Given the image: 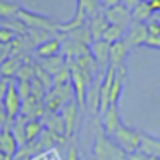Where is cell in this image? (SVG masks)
I'll return each instance as SVG.
<instances>
[{"label": "cell", "mask_w": 160, "mask_h": 160, "mask_svg": "<svg viewBox=\"0 0 160 160\" xmlns=\"http://www.w3.org/2000/svg\"><path fill=\"white\" fill-rule=\"evenodd\" d=\"M11 126H12V121L9 119L7 112H5L4 103L0 102V131H7V129H11Z\"/></svg>", "instance_id": "cell-32"}, {"label": "cell", "mask_w": 160, "mask_h": 160, "mask_svg": "<svg viewBox=\"0 0 160 160\" xmlns=\"http://www.w3.org/2000/svg\"><path fill=\"white\" fill-rule=\"evenodd\" d=\"M153 14H155V12L152 11L150 4H148V2H145V0H143V2H139V4L131 11L132 22H145V24H146V22L153 18Z\"/></svg>", "instance_id": "cell-21"}, {"label": "cell", "mask_w": 160, "mask_h": 160, "mask_svg": "<svg viewBox=\"0 0 160 160\" xmlns=\"http://www.w3.org/2000/svg\"><path fill=\"white\" fill-rule=\"evenodd\" d=\"M0 160H14V158H11V157H7L5 153H2V152H0Z\"/></svg>", "instance_id": "cell-42"}, {"label": "cell", "mask_w": 160, "mask_h": 160, "mask_svg": "<svg viewBox=\"0 0 160 160\" xmlns=\"http://www.w3.org/2000/svg\"><path fill=\"white\" fill-rule=\"evenodd\" d=\"M12 55V48L11 45H0V66Z\"/></svg>", "instance_id": "cell-38"}, {"label": "cell", "mask_w": 160, "mask_h": 160, "mask_svg": "<svg viewBox=\"0 0 160 160\" xmlns=\"http://www.w3.org/2000/svg\"><path fill=\"white\" fill-rule=\"evenodd\" d=\"M35 67H36V64L33 60H29V57H24V62H22L16 79L18 81H31L35 78Z\"/></svg>", "instance_id": "cell-26"}, {"label": "cell", "mask_w": 160, "mask_h": 160, "mask_svg": "<svg viewBox=\"0 0 160 160\" xmlns=\"http://www.w3.org/2000/svg\"><path fill=\"white\" fill-rule=\"evenodd\" d=\"M83 9H84V14H86V19H91L98 12H102V2L100 0H86Z\"/></svg>", "instance_id": "cell-28"}, {"label": "cell", "mask_w": 160, "mask_h": 160, "mask_svg": "<svg viewBox=\"0 0 160 160\" xmlns=\"http://www.w3.org/2000/svg\"><path fill=\"white\" fill-rule=\"evenodd\" d=\"M108 21L107 18H105V12H98L97 16H93V18L90 19V24H88V28H90V33H91V38H93V42H97V40H102V36H103L105 29L108 28Z\"/></svg>", "instance_id": "cell-17"}, {"label": "cell", "mask_w": 160, "mask_h": 160, "mask_svg": "<svg viewBox=\"0 0 160 160\" xmlns=\"http://www.w3.org/2000/svg\"><path fill=\"white\" fill-rule=\"evenodd\" d=\"M141 136H143L141 131H138V129H134V128H129V126H126L124 122H122V124L119 126V129L114 132L112 139H114L128 155H131V153L139 152V148H141Z\"/></svg>", "instance_id": "cell-3"}, {"label": "cell", "mask_w": 160, "mask_h": 160, "mask_svg": "<svg viewBox=\"0 0 160 160\" xmlns=\"http://www.w3.org/2000/svg\"><path fill=\"white\" fill-rule=\"evenodd\" d=\"M31 160H60V155L57 153V150H47V152H42L38 155H35Z\"/></svg>", "instance_id": "cell-33"}, {"label": "cell", "mask_w": 160, "mask_h": 160, "mask_svg": "<svg viewBox=\"0 0 160 160\" xmlns=\"http://www.w3.org/2000/svg\"><path fill=\"white\" fill-rule=\"evenodd\" d=\"M129 48L124 43V40L121 42H115L110 45V62H108V67H114V69H119V67L124 66L126 59H128Z\"/></svg>", "instance_id": "cell-15"}, {"label": "cell", "mask_w": 160, "mask_h": 160, "mask_svg": "<svg viewBox=\"0 0 160 160\" xmlns=\"http://www.w3.org/2000/svg\"><path fill=\"white\" fill-rule=\"evenodd\" d=\"M40 121L43 122V128L45 129L53 131V132H57V134L66 136V124H64V119H62V115H60V112H48L47 110L45 115H43Z\"/></svg>", "instance_id": "cell-14"}, {"label": "cell", "mask_w": 160, "mask_h": 160, "mask_svg": "<svg viewBox=\"0 0 160 160\" xmlns=\"http://www.w3.org/2000/svg\"><path fill=\"white\" fill-rule=\"evenodd\" d=\"M64 38H66V35H64V33H59V35L48 38L47 42H43L42 45H38L35 50L36 57L42 60V59H48V57H53V55H57V53H60L62 52Z\"/></svg>", "instance_id": "cell-8"}, {"label": "cell", "mask_w": 160, "mask_h": 160, "mask_svg": "<svg viewBox=\"0 0 160 160\" xmlns=\"http://www.w3.org/2000/svg\"><path fill=\"white\" fill-rule=\"evenodd\" d=\"M95 160H128V153L114 141L103 129H98L93 141Z\"/></svg>", "instance_id": "cell-1"}, {"label": "cell", "mask_w": 160, "mask_h": 160, "mask_svg": "<svg viewBox=\"0 0 160 160\" xmlns=\"http://www.w3.org/2000/svg\"><path fill=\"white\" fill-rule=\"evenodd\" d=\"M0 134H2V131H0Z\"/></svg>", "instance_id": "cell-45"}, {"label": "cell", "mask_w": 160, "mask_h": 160, "mask_svg": "<svg viewBox=\"0 0 160 160\" xmlns=\"http://www.w3.org/2000/svg\"><path fill=\"white\" fill-rule=\"evenodd\" d=\"M103 74L100 72L97 78L93 79V83L88 86L86 91V107L90 108L93 114L100 112V90H102V79H103Z\"/></svg>", "instance_id": "cell-13"}, {"label": "cell", "mask_w": 160, "mask_h": 160, "mask_svg": "<svg viewBox=\"0 0 160 160\" xmlns=\"http://www.w3.org/2000/svg\"><path fill=\"white\" fill-rule=\"evenodd\" d=\"M128 160H160V158L158 157H153V155H146L143 152H136V153L128 155Z\"/></svg>", "instance_id": "cell-36"}, {"label": "cell", "mask_w": 160, "mask_h": 160, "mask_svg": "<svg viewBox=\"0 0 160 160\" xmlns=\"http://www.w3.org/2000/svg\"><path fill=\"white\" fill-rule=\"evenodd\" d=\"M146 36H148V28H146L145 22H131L128 29H126L124 35V43L128 45V48H138L143 47L146 42Z\"/></svg>", "instance_id": "cell-5"}, {"label": "cell", "mask_w": 160, "mask_h": 160, "mask_svg": "<svg viewBox=\"0 0 160 160\" xmlns=\"http://www.w3.org/2000/svg\"><path fill=\"white\" fill-rule=\"evenodd\" d=\"M79 105H78L76 100H72L71 103H67L66 107L60 110V115L64 119V124H66V136L71 138V136L76 132V126L78 121H79Z\"/></svg>", "instance_id": "cell-11"}, {"label": "cell", "mask_w": 160, "mask_h": 160, "mask_svg": "<svg viewBox=\"0 0 160 160\" xmlns=\"http://www.w3.org/2000/svg\"><path fill=\"white\" fill-rule=\"evenodd\" d=\"M43 122L40 119H28L26 124V143H33L40 138V134L43 132Z\"/></svg>", "instance_id": "cell-23"}, {"label": "cell", "mask_w": 160, "mask_h": 160, "mask_svg": "<svg viewBox=\"0 0 160 160\" xmlns=\"http://www.w3.org/2000/svg\"><path fill=\"white\" fill-rule=\"evenodd\" d=\"M91 160H95V158H91Z\"/></svg>", "instance_id": "cell-46"}, {"label": "cell", "mask_w": 160, "mask_h": 160, "mask_svg": "<svg viewBox=\"0 0 160 160\" xmlns=\"http://www.w3.org/2000/svg\"><path fill=\"white\" fill-rule=\"evenodd\" d=\"M0 152L5 153L7 157H11V158H14L16 153L19 152V145L18 141H16L14 134H12L11 131H2V134H0Z\"/></svg>", "instance_id": "cell-19"}, {"label": "cell", "mask_w": 160, "mask_h": 160, "mask_svg": "<svg viewBox=\"0 0 160 160\" xmlns=\"http://www.w3.org/2000/svg\"><path fill=\"white\" fill-rule=\"evenodd\" d=\"M19 11H21V7L18 4L7 2V0H0V19H4V21L14 19V18H18Z\"/></svg>", "instance_id": "cell-24"}, {"label": "cell", "mask_w": 160, "mask_h": 160, "mask_svg": "<svg viewBox=\"0 0 160 160\" xmlns=\"http://www.w3.org/2000/svg\"><path fill=\"white\" fill-rule=\"evenodd\" d=\"M26 124H28V117H24V115H18V117L12 121V126H11V129H9V131L14 134L19 148L26 145Z\"/></svg>", "instance_id": "cell-20"}, {"label": "cell", "mask_w": 160, "mask_h": 160, "mask_svg": "<svg viewBox=\"0 0 160 160\" xmlns=\"http://www.w3.org/2000/svg\"><path fill=\"white\" fill-rule=\"evenodd\" d=\"M100 2H102V5H103L105 9H108V7H115V5L121 4V0H100Z\"/></svg>", "instance_id": "cell-40"}, {"label": "cell", "mask_w": 160, "mask_h": 160, "mask_svg": "<svg viewBox=\"0 0 160 160\" xmlns=\"http://www.w3.org/2000/svg\"><path fill=\"white\" fill-rule=\"evenodd\" d=\"M71 83V69H69V64H66L62 71L53 76V86H62V84H67Z\"/></svg>", "instance_id": "cell-29"}, {"label": "cell", "mask_w": 160, "mask_h": 160, "mask_svg": "<svg viewBox=\"0 0 160 160\" xmlns=\"http://www.w3.org/2000/svg\"><path fill=\"white\" fill-rule=\"evenodd\" d=\"M139 152L146 153V155L158 157L160 158V139L143 132V136H141V148H139Z\"/></svg>", "instance_id": "cell-22"}, {"label": "cell", "mask_w": 160, "mask_h": 160, "mask_svg": "<svg viewBox=\"0 0 160 160\" xmlns=\"http://www.w3.org/2000/svg\"><path fill=\"white\" fill-rule=\"evenodd\" d=\"M4 107H5V112H7L9 119L14 121L18 115H21V108H22V98L19 97L18 93V88H16V79H12L11 86H9V91L4 98Z\"/></svg>", "instance_id": "cell-7"}, {"label": "cell", "mask_w": 160, "mask_h": 160, "mask_svg": "<svg viewBox=\"0 0 160 160\" xmlns=\"http://www.w3.org/2000/svg\"><path fill=\"white\" fill-rule=\"evenodd\" d=\"M148 4H150V7H152L153 12H160V0H148Z\"/></svg>", "instance_id": "cell-41"}, {"label": "cell", "mask_w": 160, "mask_h": 160, "mask_svg": "<svg viewBox=\"0 0 160 160\" xmlns=\"http://www.w3.org/2000/svg\"><path fill=\"white\" fill-rule=\"evenodd\" d=\"M0 78H2V74H0Z\"/></svg>", "instance_id": "cell-44"}, {"label": "cell", "mask_w": 160, "mask_h": 160, "mask_svg": "<svg viewBox=\"0 0 160 160\" xmlns=\"http://www.w3.org/2000/svg\"><path fill=\"white\" fill-rule=\"evenodd\" d=\"M12 79H7V78H0V102H4L5 95L9 91V86H11Z\"/></svg>", "instance_id": "cell-35"}, {"label": "cell", "mask_w": 160, "mask_h": 160, "mask_svg": "<svg viewBox=\"0 0 160 160\" xmlns=\"http://www.w3.org/2000/svg\"><path fill=\"white\" fill-rule=\"evenodd\" d=\"M66 64H67V59L62 55V52H60L53 57H48V59H42L38 62V66L42 67L43 71H47L50 76H55L59 71H62L64 67H66Z\"/></svg>", "instance_id": "cell-16"}, {"label": "cell", "mask_w": 160, "mask_h": 160, "mask_svg": "<svg viewBox=\"0 0 160 160\" xmlns=\"http://www.w3.org/2000/svg\"><path fill=\"white\" fill-rule=\"evenodd\" d=\"M158 14H160V12H158Z\"/></svg>", "instance_id": "cell-47"}, {"label": "cell", "mask_w": 160, "mask_h": 160, "mask_svg": "<svg viewBox=\"0 0 160 160\" xmlns=\"http://www.w3.org/2000/svg\"><path fill=\"white\" fill-rule=\"evenodd\" d=\"M105 18H107L108 24H114V26H121V28L128 29L132 22V16H131V11H129L126 5L119 4L115 7H108L105 9Z\"/></svg>", "instance_id": "cell-6"}, {"label": "cell", "mask_w": 160, "mask_h": 160, "mask_svg": "<svg viewBox=\"0 0 160 160\" xmlns=\"http://www.w3.org/2000/svg\"><path fill=\"white\" fill-rule=\"evenodd\" d=\"M74 100V90L72 84L67 83L62 86H53L48 93L45 95V107L48 112H60L67 103Z\"/></svg>", "instance_id": "cell-4"}, {"label": "cell", "mask_w": 160, "mask_h": 160, "mask_svg": "<svg viewBox=\"0 0 160 160\" xmlns=\"http://www.w3.org/2000/svg\"><path fill=\"white\" fill-rule=\"evenodd\" d=\"M35 78L43 84V88L47 90V93H48V91L53 88V76H50L47 71H43L38 64H36V67H35Z\"/></svg>", "instance_id": "cell-27"}, {"label": "cell", "mask_w": 160, "mask_h": 160, "mask_svg": "<svg viewBox=\"0 0 160 160\" xmlns=\"http://www.w3.org/2000/svg\"><path fill=\"white\" fill-rule=\"evenodd\" d=\"M143 47H148V48H158L160 50V35H150L146 36V42Z\"/></svg>", "instance_id": "cell-34"}, {"label": "cell", "mask_w": 160, "mask_h": 160, "mask_svg": "<svg viewBox=\"0 0 160 160\" xmlns=\"http://www.w3.org/2000/svg\"><path fill=\"white\" fill-rule=\"evenodd\" d=\"M121 124H122V119H121V114H119V105H110L102 114V129L105 131V134H108L112 138Z\"/></svg>", "instance_id": "cell-12"}, {"label": "cell", "mask_w": 160, "mask_h": 160, "mask_svg": "<svg viewBox=\"0 0 160 160\" xmlns=\"http://www.w3.org/2000/svg\"><path fill=\"white\" fill-rule=\"evenodd\" d=\"M22 62H24V57L11 55L4 64H2V66H0V74H2V78H7V79H14V78L18 76L19 69H21Z\"/></svg>", "instance_id": "cell-18"}, {"label": "cell", "mask_w": 160, "mask_h": 160, "mask_svg": "<svg viewBox=\"0 0 160 160\" xmlns=\"http://www.w3.org/2000/svg\"><path fill=\"white\" fill-rule=\"evenodd\" d=\"M157 19H158V22H160V14H158V16H157Z\"/></svg>", "instance_id": "cell-43"}, {"label": "cell", "mask_w": 160, "mask_h": 160, "mask_svg": "<svg viewBox=\"0 0 160 160\" xmlns=\"http://www.w3.org/2000/svg\"><path fill=\"white\" fill-rule=\"evenodd\" d=\"M90 52L93 59L97 60L100 71L105 72L108 69V62H110V43L103 42V40H97L90 45Z\"/></svg>", "instance_id": "cell-10"}, {"label": "cell", "mask_w": 160, "mask_h": 160, "mask_svg": "<svg viewBox=\"0 0 160 160\" xmlns=\"http://www.w3.org/2000/svg\"><path fill=\"white\" fill-rule=\"evenodd\" d=\"M47 112L45 102L43 98L35 97V95H29L28 98L22 100V108H21V115L28 119H42Z\"/></svg>", "instance_id": "cell-9"}, {"label": "cell", "mask_w": 160, "mask_h": 160, "mask_svg": "<svg viewBox=\"0 0 160 160\" xmlns=\"http://www.w3.org/2000/svg\"><path fill=\"white\" fill-rule=\"evenodd\" d=\"M18 19L24 22L28 29H40V31H47L50 35H59L60 33V22L55 19L48 18V16H42L36 12H29L26 9H21L18 14Z\"/></svg>", "instance_id": "cell-2"}, {"label": "cell", "mask_w": 160, "mask_h": 160, "mask_svg": "<svg viewBox=\"0 0 160 160\" xmlns=\"http://www.w3.org/2000/svg\"><path fill=\"white\" fill-rule=\"evenodd\" d=\"M16 38H18V35L12 29H9L4 24H0V45H11Z\"/></svg>", "instance_id": "cell-30"}, {"label": "cell", "mask_w": 160, "mask_h": 160, "mask_svg": "<svg viewBox=\"0 0 160 160\" xmlns=\"http://www.w3.org/2000/svg\"><path fill=\"white\" fill-rule=\"evenodd\" d=\"M66 160H81V153H79V148H78L76 143H72V145H71L69 152H67Z\"/></svg>", "instance_id": "cell-37"}, {"label": "cell", "mask_w": 160, "mask_h": 160, "mask_svg": "<svg viewBox=\"0 0 160 160\" xmlns=\"http://www.w3.org/2000/svg\"><path fill=\"white\" fill-rule=\"evenodd\" d=\"M124 35H126V29H124V28L110 24L107 29H105V33H103V36H102V40L112 45V43H115V42H121V40H124Z\"/></svg>", "instance_id": "cell-25"}, {"label": "cell", "mask_w": 160, "mask_h": 160, "mask_svg": "<svg viewBox=\"0 0 160 160\" xmlns=\"http://www.w3.org/2000/svg\"><path fill=\"white\" fill-rule=\"evenodd\" d=\"M139 2H143V0H121V4L126 5V7L129 9V11H132V9L136 7V5L139 4Z\"/></svg>", "instance_id": "cell-39"}, {"label": "cell", "mask_w": 160, "mask_h": 160, "mask_svg": "<svg viewBox=\"0 0 160 160\" xmlns=\"http://www.w3.org/2000/svg\"><path fill=\"white\" fill-rule=\"evenodd\" d=\"M16 88H18V93L22 100L31 95V81H18L16 79Z\"/></svg>", "instance_id": "cell-31"}]
</instances>
